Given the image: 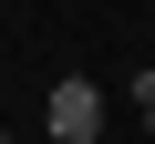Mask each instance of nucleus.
Segmentation results:
<instances>
[{
    "label": "nucleus",
    "mask_w": 155,
    "mask_h": 144,
    "mask_svg": "<svg viewBox=\"0 0 155 144\" xmlns=\"http://www.w3.org/2000/svg\"><path fill=\"white\" fill-rule=\"evenodd\" d=\"M41 124H52V144H93V134H104V83L62 72V83H52V103H41Z\"/></svg>",
    "instance_id": "f257e3e1"
},
{
    "label": "nucleus",
    "mask_w": 155,
    "mask_h": 144,
    "mask_svg": "<svg viewBox=\"0 0 155 144\" xmlns=\"http://www.w3.org/2000/svg\"><path fill=\"white\" fill-rule=\"evenodd\" d=\"M134 113H145V134H155V93H145V103H134Z\"/></svg>",
    "instance_id": "f03ea898"
},
{
    "label": "nucleus",
    "mask_w": 155,
    "mask_h": 144,
    "mask_svg": "<svg viewBox=\"0 0 155 144\" xmlns=\"http://www.w3.org/2000/svg\"><path fill=\"white\" fill-rule=\"evenodd\" d=\"M0 144H11V134H0Z\"/></svg>",
    "instance_id": "7ed1b4c3"
}]
</instances>
